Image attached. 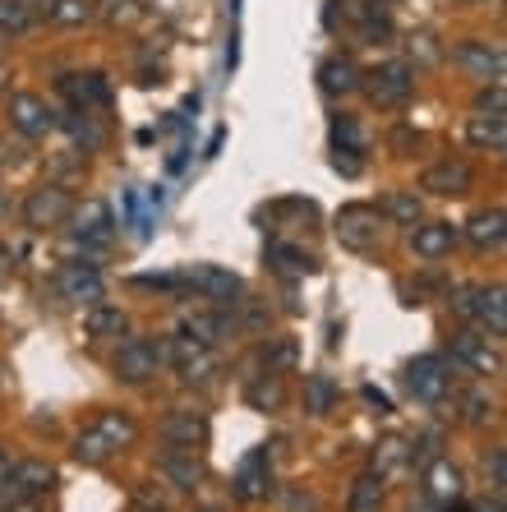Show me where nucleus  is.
Masks as SVG:
<instances>
[{
	"label": "nucleus",
	"instance_id": "nucleus-1",
	"mask_svg": "<svg viewBox=\"0 0 507 512\" xmlns=\"http://www.w3.org/2000/svg\"><path fill=\"white\" fill-rule=\"evenodd\" d=\"M360 88L369 93V102L383 111L392 107H406L415 93V70L406 65V60H388V65H378V70L360 74Z\"/></svg>",
	"mask_w": 507,
	"mask_h": 512
},
{
	"label": "nucleus",
	"instance_id": "nucleus-2",
	"mask_svg": "<svg viewBox=\"0 0 507 512\" xmlns=\"http://www.w3.org/2000/svg\"><path fill=\"white\" fill-rule=\"evenodd\" d=\"M162 365H166V342H143V337L125 342L116 351V360H111V370H116L120 383H148V379H157Z\"/></svg>",
	"mask_w": 507,
	"mask_h": 512
},
{
	"label": "nucleus",
	"instance_id": "nucleus-3",
	"mask_svg": "<svg viewBox=\"0 0 507 512\" xmlns=\"http://www.w3.org/2000/svg\"><path fill=\"white\" fill-rule=\"evenodd\" d=\"M74 213V199L65 185H42L24 199V222L33 231H51V227H65Z\"/></svg>",
	"mask_w": 507,
	"mask_h": 512
},
{
	"label": "nucleus",
	"instance_id": "nucleus-4",
	"mask_svg": "<svg viewBox=\"0 0 507 512\" xmlns=\"http://www.w3.org/2000/svg\"><path fill=\"white\" fill-rule=\"evenodd\" d=\"M337 240H342L346 250H374L378 236H383V213L378 208H365V203H351V208H342L337 213Z\"/></svg>",
	"mask_w": 507,
	"mask_h": 512
},
{
	"label": "nucleus",
	"instance_id": "nucleus-5",
	"mask_svg": "<svg viewBox=\"0 0 507 512\" xmlns=\"http://www.w3.org/2000/svg\"><path fill=\"white\" fill-rule=\"evenodd\" d=\"M406 388H411L415 402L438 406L443 397H448V388H452L448 360H443V356H420V360H411V365H406Z\"/></svg>",
	"mask_w": 507,
	"mask_h": 512
},
{
	"label": "nucleus",
	"instance_id": "nucleus-6",
	"mask_svg": "<svg viewBox=\"0 0 507 512\" xmlns=\"http://www.w3.org/2000/svg\"><path fill=\"white\" fill-rule=\"evenodd\" d=\"M56 296L70 305H97L107 296V277L97 273V263H65L56 273Z\"/></svg>",
	"mask_w": 507,
	"mask_h": 512
},
{
	"label": "nucleus",
	"instance_id": "nucleus-7",
	"mask_svg": "<svg viewBox=\"0 0 507 512\" xmlns=\"http://www.w3.org/2000/svg\"><path fill=\"white\" fill-rule=\"evenodd\" d=\"M452 65H461V70L471 74V79H484V84H503V47H494V42H457L452 47Z\"/></svg>",
	"mask_w": 507,
	"mask_h": 512
},
{
	"label": "nucleus",
	"instance_id": "nucleus-8",
	"mask_svg": "<svg viewBox=\"0 0 507 512\" xmlns=\"http://www.w3.org/2000/svg\"><path fill=\"white\" fill-rule=\"evenodd\" d=\"M180 282L194 286V291H203V296L217 300V305H236L240 291H245V282H240L236 273L217 268V263H194L189 273H180Z\"/></svg>",
	"mask_w": 507,
	"mask_h": 512
},
{
	"label": "nucleus",
	"instance_id": "nucleus-9",
	"mask_svg": "<svg viewBox=\"0 0 507 512\" xmlns=\"http://www.w3.org/2000/svg\"><path fill=\"white\" fill-rule=\"evenodd\" d=\"M166 360L176 365V374L185 383H203L208 374L217 370V356H213V351H208L203 342H194V337H185V333H180L176 342H166Z\"/></svg>",
	"mask_w": 507,
	"mask_h": 512
},
{
	"label": "nucleus",
	"instance_id": "nucleus-10",
	"mask_svg": "<svg viewBox=\"0 0 507 512\" xmlns=\"http://www.w3.org/2000/svg\"><path fill=\"white\" fill-rule=\"evenodd\" d=\"M475 185V167L461 162V157H448V162H434V167L420 176V190L438 194V199H457V194H471Z\"/></svg>",
	"mask_w": 507,
	"mask_h": 512
},
{
	"label": "nucleus",
	"instance_id": "nucleus-11",
	"mask_svg": "<svg viewBox=\"0 0 507 512\" xmlns=\"http://www.w3.org/2000/svg\"><path fill=\"white\" fill-rule=\"evenodd\" d=\"M5 111H10V125L24 134V139H42V134L56 125V111H51L37 93H14Z\"/></svg>",
	"mask_w": 507,
	"mask_h": 512
},
{
	"label": "nucleus",
	"instance_id": "nucleus-12",
	"mask_svg": "<svg viewBox=\"0 0 507 512\" xmlns=\"http://www.w3.org/2000/svg\"><path fill=\"white\" fill-rule=\"evenodd\" d=\"M231 494H236L240 503H263L272 494V462H268V453H249L245 462H240V471H236V480H231Z\"/></svg>",
	"mask_w": 507,
	"mask_h": 512
},
{
	"label": "nucleus",
	"instance_id": "nucleus-13",
	"mask_svg": "<svg viewBox=\"0 0 507 512\" xmlns=\"http://www.w3.org/2000/svg\"><path fill=\"white\" fill-rule=\"evenodd\" d=\"M452 360L466 365L471 374H498L503 370V360H498V351L489 346V337L471 333V328H461V333L452 337Z\"/></svg>",
	"mask_w": 507,
	"mask_h": 512
},
{
	"label": "nucleus",
	"instance_id": "nucleus-14",
	"mask_svg": "<svg viewBox=\"0 0 507 512\" xmlns=\"http://www.w3.org/2000/svg\"><path fill=\"white\" fill-rule=\"evenodd\" d=\"M157 434H162L171 448H199V443L208 439V420H203L199 411H185V406H176V411H166V416H162Z\"/></svg>",
	"mask_w": 507,
	"mask_h": 512
},
{
	"label": "nucleus",
	"instance_id": "nucleus-15",
	"mask_svg": "<svg viewBox=\"0 0 507 512\" xmlns=\"http://www.w3.org/2000/svg\"><path fill=\"white\" fill-rule=\"evenodd\" d=\"M157 471H162V480L171 489H199L203 485V466L199 457H194V448H166L162 457H157Z\"/></svg>",
	"mask_w": 507,
	"mask_h": 512
},
{
	"label": "nucleus",
	"instance_id": "nucleus-16",
	"mask_svg": "<svg viewBox=\"0 0 507 512\" xmlns=\"http://www.w3.org/2000/svg\"><path fill=\"white\" fill-rule=\"evenodd\" d=\"M457 240H461V231L452 227V222H420L415 236H411V250L420 254V259L438 263V259H448V254L457 250Z\"/></svg>",
	"mask_w": 507,
	"mask_h": 512
},
{
	"label": "nucleus",
	"instance_id": "nucleus-17",
	"mask_svg": "<svg viewBox=\"0 0 507 512\" xmlns=\"http://www.w3.org/2000/svg\"><path fill=\"white\" fill-rule=\"evenodd\" d=\"M60 88L70 93L74 107H107V102H111L107 74H65V79H60Z\"/></svg>",
	"mask_w": 507,
	"mask_h": 512
},
{
	"label": "nucleus",
	"instance_id": "nucleus-18",
	"mask_svg": "<svg viewBox=\"0 0 507 512\" xmlns=\"http://www.w3.org/2000/svg\"><path fill=\"white\" fill-rule=\"evenodd\" d=\"M319 88L332 97H346L360 88V65H355L351 56H328L319 65Z\"/></svg>",
	"mask_w": 507,
	"mask_h": 512
},
{
	"label": "nucleus",
	"instance_id": "nucleus-19",
	"mask_svg": "<svg viewBox=\"0 0 507 512\" xmlns=\"http://www.w3.org/2000/svg\"><path fill=\"white\" fill-rule=\"evenodd\" d=\"M475 319L489 328V337L507 333V291L503 286H475Z\"/></svg>",
	"mask_w": 507,
	"mask_h": 512
},
{
	"label": "nucleus",
	"instance_id": "nucleus-20",
	"mask_svg": "<svg viewBox=\"0 0 507 512\" xmlns=\"http://www.w3.org/2000/svg\"><path fill=\"white\" fill-rule=\"evenodd\" d=\"M507 236V217L503 208H480V213L466 222V240H471L475 250H498Z\"/></svg>",
	"mask_w": 507,
	"mask_h": 512
},
{
	"label": "nucleus",
	"instance_id": "nucleus-21",
	"mask_svg": "<svg viewBox=\"0 0 507 512\" xmlns=\"http://www.w3.org/2000/svg\"><path fill=\"white\" fill-rule=\"evenodd\" d=\"M425 485H429V499L434 503H457L461 489H466V480H461V471L448 462V457H434V462H429Z\"/></svg>",
	"mask_w": 507,
	"mask_h": 512
},
{
	"label": "nucleus",
	"instance_id": "nucleus-22",
	"mask_svg": "<svg viewBox=\"0 0 507 512\" xmlns=\"http://www.w3.org/2000/svg\"><path fill=\"white\" fill-rule=\"evenodd\" d=\"M47 0H0V33H28L42 19Z\"/></svg>",
	"mask_w": 507,
	"mask_h": 512
},
{
	"label": "nucleus",
	"instance_id": "nucleus-23",
	"mask_svg": "<svg viewBox=\"0 0 507 512\" xmlns=\"http://www.w3.org/2000/svg\"><path fill=\"white\" fill-rule=\"evenodd\" d=\"M51 485H56V466L42 462V457H33V462H19V466H14V489H19V494H28V499L47 494Z\"/></svg>",
	"mask_w": 507,
	"mask_h": 512
},
{
	"label": "nucleus",
	"instance_id": "nucleus-24",
	"mask_svg": "<svg viewBox=\"0 0 507 512\" xmlns=\"http://www.w3.org/2000/svg\"><path fill=\"white\" fill-rule=\"evenodd\" d=\"M466 143L489 148V153H503L507 148V120L503 116H471L466 120Z\"/></svg>",
	"mask_w": 507,
	"mask_h": 512
},
{
	"label": "nucleus",
	"instance_id": "nucleus-25",
	"mask_svg": "<svg viewBox=\"0 0 507 512\" xmlns=\"http://www.w3.org/2000/svg\"><path fill=\"white\" fill-rule=\"evenodd\" d=\"M268 263L277 268V273L286 277H309L319 263H314V254H305L300 245H282V240H272L268 245Z\"/></svg>",
	"mask_w": 507,
	"mask_h": 512
},
{
	"label": "nucleus",
	"instance_id": "nucleus-26",
	"mask_svg": "<svg viewBox=\"0 0 507 512\" xmlns=\"http://www.w3.org/2000/svg\"><path fill=\"white\" fill-rule=\"evenodd\" d=\"M130 328V319H125V310H116V305H88V314H83V333L88 337H120Z\"/></svg>",
	"mask_w": 507,
	"mask_h": 512
},
{
	"label": "nucleus",
	"instance_id": "nucleus-27",
	"mask_svg": "<svg viewBox=\"0 0 507 512\" xmlns=\"http://www.w3.org/2000/svg\"><path fill=\"white\" fill-rule=\"evenodd\" d=\"M79 240L83 245H93V250H102L111 240V208L107 203H88L79 213Z\"/></svg>",
	"mask_w": 507,
	"mask_h": 512
},
{
	"label": "nucleus",
	"instance_id": "nucleus-28",
	"mask_svg": "<svg viewBox=\"0 0 507 512\" xmlns=\"http://www.w3.org/2000/svg\"><path fill=\"white\" fill-rule=\"evenodd\" d=\"M337 402H342V388H337L328 374H309L305 379V411L309 416H328Z\"/></svg>",
	"mask_w": 507,
	"mask_h": 512
},
{
	"label": "nucleus",
	"instance_id": "nucleus-29",
	"mask_svg": "<svg viewBox=\"0 0 507 512\" xmlns=\"http://www.w3.org/2000/svg\"><path fill=\"white\" fill-rule=\"evenodd\" d=\"M111 453H116V448H111V439L107 434H102V429H79V434H74V457H79L83 466H102V462H111Z\"/></svg>",
	"mask_w": 507,
	"mask_h": 512
},
{
	"label": "nucleus",
	"instance_id": "nucleus-30",
	"mask_svg": "<svg viewBox=\"0 0 507 512\" xmlns=\"http://www.w3.org/2000/svg\"><path fill=\"white\" fill-rule=\"evenodd\" d=\"M378 508H383V476H378V471H365V476L351 485L346 512H378Z\"/></svg>",
	"mask_w": 507,
	"mask_h": 512
},
{
	"label": "nucleus",
	"instance_id": "nucleus-31",
	"mask_svg": "<svg viewBox=\"0 0 507 512\" xmlns=\"http://www.w3.org/2000/svg\"><path fill=\"white\" fill-rule=\"evenodd\" d=\"M97 429H102V434L111 439V448H130V443L139 439V425H134L130 411H102Z\"/></svg>",
	"mask_w": 507,
	"mask_h": 512
},
{
	"label": "nucleus",
	"instance_id": "nucleus-32",
	"mask_svg": "<svg viewBox=\"0 0 507 512\" xmlns=\"http://www.w3.org/2000/svg\"><path fill=\"white\" fill-rule=\"evenodd\" d=\"M42 14L60 28H83L88 19H93V5H88V0H47V10Z\"/></svg>",
	"mask_w": 507,
	"mask_h": 512
},
{
	"label": "nucleus",
	"instance_id": "nucleus-33",
	"mask_svg": "<svg viewBox=\"0 0 507 512\" xmlns=\"http://www.w3.org/2000/svg\"><path fill=\"white\" fill-rule=\"evenodd\" d=\"M180 333L194 337V342H203V346H213L217 337H226V319L222 314H185Z\"/></svg>",
	"mask_w": 507,
	"mask_h": 512
},
{
	"label": "nucleus",
	"instance_id": "nucleus-34",
	"mask_svg": "<svg viewBox=\"0 0 507 512\" xmlns=\"http://www.w3.org/2000/svg\"><path fill=\"white\" fill-rule=\"evenodd\" d=\"M383 217H392V222H401V227H420V217H425V208H420V199L415 194H388L383 199Z\"/></svg>",
	"mask_w": 507,
	"mask_h": 512
},
{
	"label": "nucleus",
	"instance_id": "nucleus-35",
	"mask_svg": "<svg viewBox=\"0 0 507 512\" xmlns=\"http://www.w3.org/2000/svg\"><path fill=\"white\" fill-rule=\"evenodd\" d=\"M286 402L282 383H277V374H259V383H249V406H259V411H277V406Z\"/></svg>",
	"mask_w": 507,
	"mask_h": 512
},
{
	"label": "nucleus",
	"instance_id": "nucleus-36",
	"mask_svg": "<svg viewBox=\"0 0 507 512\" xmlns=\"http://www.w3.org/2000/svg\"><path fill=\"white\" fill-rule=\"evenodd\" d=\"M332 143H337V153H365V134H360V125L351 116L332 120Z\"/></svg>",
	"mask_w": 507,
	"mask_h": 512
},
{
	"label": "nucleus",
	"instance_id": "nucleus-37",
	"mask_svg": "<svg viewBox=\"0 0 507 512\" xmlns=\"http://www.w3.org/2000/svg\"><path fill=\"white\" fill-rule=\"evenodd\" d=\"M65 130H70L74 139L83 143V153H97V148L107 143V134L97 130V125H93V120H88V116H83V120H79V116H70V120H65Z\"/></svg>",
	"mask_w": 507,
	"mask_h": 512
},
{
	"label": "nucleus",
	"instance_id": "nucleus-38",
	"mask_svg": "<svg viewBox=\"0 0 507 512\" xmlns=\"http://www.w3.org/2000/svg\"><path fill=\"white\" fill-rule=\"evenodd\" d=\"M461 420H466V425H489V420H494V402L484 393H466L461 397Z\"/></svg>",
	"mask_w": 507,
	"mask_h": 512
},
{
	"label": "nucleus",
	"instance_id": "nucleus-39",
	"mask_svg": "<svg viewBox=\"0 0 507 512\" xmlns=\"http://www.w3.org/2000/svg\"><path fill=\"white\" fill-rule=\"evenodd\" d=\"M286 365H295V342H272V346H263V374H282Z\"/></svg>",
	"mask_w": 507,
	"mask_h": 512
},
{
	"label": "nucleus",
	"instance_id": "nucleus-40",
	"mask_svg": "<svg viewBox=\"0 0 507 512\" xmlns=\"http://www.w3.org/2000/svg\"><path fill=\"white\" fill-rule=\"evenodd\" d=\"M406 462V443L401 439H388V443H378V453H374V471L378 476H388L392 466Z\"/></svg>",
	"mask_w": 507,
	"mask_h": 512
},
{
	"label": "nucleus",
	"instance_id": "nucleus-41",
	"mask_svg": "<svg viewBox=\"0 0 507 512\" xmlns=\"http://www.w3.org/2000/svg\"><path fill=\"white\" fill-rule=\"evenodd\" d=\"M484 476H489L494 494H503V485H507V448H489V457H484Z\"/></svg>",
	"mask_w": 507,
	"mask_h": 512
},
{
	"label": "nucleus",
	"instance_id": "nucleus-42",
	"mask_svg": "<svg viewBox=\"0 0 507 512\" xmlns=\"http://www.w3.org/2000/svg\"><path fill=\"white\" fill-rule=\"evenodd\" d=\"M475 107H480V116H503V84L480 88V97H475Z\"/></svg>",
	"mask_w": 507,
	"mask_h": 512
},
{
	"label": "nucleus",
	"instance_id": "nucleus-43",
	"mask_svg": "<svg viewBox=\"0 0 507 512\" xmlns=\"http://www.w3.org/2000/svg\"><path fill=\"white\" fill-rule=\"evenodd\" d=\"M14 466L19 462H10V453H0V508L10 499H19V489H14Z\"/></svg>",
	"mask_w": 507,
	"mask_h": 512
},
{
	"label": "nucleus",
	"instance_id": "nucleus-44",
	"mask_svg": "<svg viewBox=\"0 0 507 512\" xmlns=\"http://www.w3.org/2000/svg\"><path fill=\"white\" fill-rule=\"evenodd\" d=\"M452 310L461 319H475V286H457V296H452Z\"/></svg>",
	"mask_w": 507,
	"mask_h": 512
},
{
	"label": "nucleus",
	"instance_id": "nucleus-45",
	"mask_svg": "<svg viewBox=\"0 0 507 512\" xmlns=\"http://www.w3.org/2000/svg\"><path fill=\"white\" fill-rule=\"evenodd\" d=\"M337 171H342V176H360V157H355V153H337Z\"/></svg>",
	"mask_w": 507,
	"mask_h": 512
},
{
	"label": "nucleus",
	"instance_id": "nucleus-46",
	"mask_svg": "<svg viewBox=\"0 0 507 512\" xmlns=\"http://www.w3.org/2000/svg\"><path fill=\"white\" fill-rule=\"evenodd\" d=\"M420 143V134H411V130H397L392 134V148H415Z\"/></svg>",
	"mask_w": 507,
	"mask_h": 512
},
{
	"label": "nucleus",
	"instance_id": "nucleus-47",
	"mask_svg": "<svg viewBox=\"0 0 507 512\" xmlns=\"http://www.w3.org/2000/svg\"><path fill=\"white\" fill-rule=\"evenodd\" d=\"M0 512H37V503H33V499H28V503L10 499V503H5V508H0Z\"/></svg>",
	"mask_w": 507,
	"mask_h": 512
},
{
	"label": "nucleus",
	"instance_id": "nucleus-48",
	"mask_svg": "<svg viewBox=\"0 0 507 512\" xmlns=\"http://www.w3.org/2000/svg\"><path fill=\"white\" fill-rule=\"evenodd\" d=\"M475 512H507V508H503V494H494V499H484Z\"/></svg>",
	"mask_w": 507,
	"mask_h": 512
},
{
	"label": "nucleus",
	"instance_id": "nucleus-49",
	"mask_svg": "<svg viewBox=\"0 0 507 512\" xmlns=\"http://www.w3.org/2000/svg\"><path fill=\"white\" fill-rule=\"evenodd\" d=\"M443 503H434V499H425V503H411V512H438Z\"/></svg>",
	"mask_w": 507,
	"mask_h": 512
},
{
	"label": "nucleus",
	"instance_id": "nucleus-50",
	"mask_svg": "<svg viewBox=\"0 0 507 512\" xmlns=\"http://www.w3.org/2000/svg\"><path fill=\"white\" fill-rule=\"evenodd\" d=\"M392 0H365V10H388Z\"/></svg>",
	"mask_w": 507,
	"mask_h": 512
},
{
	"label": "nucleus",
	"instance_id": "nucleus-51",
	"mask_svg": "<svg viewBox=\"0 0 507 512\" xmlns=\"http://www.w3.org/2000/svg\"><path fill=\"white\" fill-rule=\"evenodd\" d=\"M5 259H10V254H5V250H0V268H5Z\"/></svg>",
	"mask_w": 507,
	"mask_h": 512
},
{
	"label": "nucleus",
	"instance_id": "nucleus-52",
	"mask_svg": "<svg viewBox=\"0 0 507 512\" xmlns=\"http://www.w3.org/2000/svg\"><path fill=\"white\" fill-rule=\"evenodd\" d=\"M199 512H222V508H199Z\"/></svg>",
	"mask_w": 507,
	"mask_h": 512
},
{
	"label": "nucleus",
	"instance_id": "nucleus-53",
	"mask_svg": "<svg viewBox=\"0 0 507 512\" xmlns=\"http://www.w3.org/2000/svg\"><path fill=\"white\" fill-rule=\"evenodd\" d=\"M134 512H148V508H134Z\"/></svg>",
	"mask_w": 507,
	"mask_h": 512
}]
</instances>
